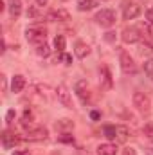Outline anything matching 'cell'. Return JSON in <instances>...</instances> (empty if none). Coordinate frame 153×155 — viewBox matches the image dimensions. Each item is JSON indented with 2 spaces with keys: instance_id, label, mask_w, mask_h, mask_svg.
Masks as SVG:
<instances>
[{
  "instance_id": "44dd1931",
  "label": "cell",
  "mask_w": 153,
  "mask_h": 155,
  "mask_svg": "<svg viewBox=\"0 0 153 155\" xmlns=\"http://www.w3.org/2000/svg\"><path fill=\"white\" fill-rule=\"evenodd\" d=\"M36 54H38V56H41V58H47V56L50 54V49H49V45H47V43L36 45Z\"/></svg>"
},
{
  "instance_id": "d6986e66",
  "label": "cell",
  "mask_w": 153,
  "mask_h": 155,
  "mask_svg": "<svg viewBox=\"0 0 153 155\" xmlns=\"http://www.w3.org/2000/svg\"><path fill=\"white\" fill-rule=\"evenodd\" d=\"M74 128V123L70 119H60L56 123V130H72Z\"/></svg>"
},
{
  "instance_id": "484cf974",
  "label": "cell",
  "mask_w": 153,
  "mask_h": 155,
  "mask_svg": "<svg viewBox=\"0 0 153 155\" xmlns=\"http://www.w3.org/2000/svg\"><path fill=\"white\" fill-rule=\"evenodd\" d=\"M33 119H34L33 112H31L29 108H25V110H24V119H22V123H33Z\"/></svg>"
},
{
  "instance_id": "52a82bcc",
  "label": "cell",
  "mask_w": 153,
  "mask_h": 155,
  "mask_svg": "<svg viewBox=\"0 0 153 155\" xmlns=\"http://www.w3.org/2000/svg\"><path fill=\"white\" fill-rule=\"evenodd\" d=\"M47 137H49V130L45 126H34L27 130V135H25L27 141H45Z\"/></svg>"
},
{
  "instance_id": "5bb4252c",
  "label": "cell",
  "mask_w": 153,
  "mask_h": 155,
  "mask_svg": "<svg viewBox=\"0 0 153 155\" xmlns=\"http://www.w3.org/2000/svg\"><path fill=\"white\" fill-rule=\"evenodd\" d=\"M117 153V146L112 143H105L97 146V155H115Z\"/></svg>"
},
{
  "instance_id": "f546056e",
  "label": "cell",
  "mask_w": 153,
  "mask_h": 155,
  "mask_svg": "<svg viewBox=\"0 0 153 155\" xmlns=\"http://www.w3.org/2000/svg\"><path fill=\"white\" fill-rule=\"evenodd\" d=\"M13 155H31V152L29 150H16Z\"/></svg>"
},
{
  "instance_id": "8fae6325",
  "label": "cell",
  "mask_w": 153,
  "mask_h": 155,
  "mask_svg": "<svg viewBox=\"0 0 153 155\" xmlns=\"http://www.w3.org/2000/svg\"><path fill=\"white\" fill-rule=\"evenodd\" d=\"M20 143V137H16V134H13V132H9V130H5L4 134H2V146L4 148H13L15 144H18Z\"/></svg>"
},
{
  "instance_id": "2e32d148",
  "label": "cell",
  "mask_w": 153,
  "mask_h": 155,
  "mask_svg": "<svg viewBox=\"0 0 153 155\" xmlns=\"http://www.w3.org/2000/svg\"><path fill=\"white\" fill-rule=\"evenodd\" d=\"M76 4L79 11H90V9H94L97 5L96 0H76Z\"/></svg>"
},
{
  "instance_id": "6da1fadb",
  "label": "cell",
  "mask_w": 153,
  "mask_h": 155,
  "mask_svg": "<svg viewBox=\"0 0 153 155\" xmlns=\"http://www.w3.org/2000/svg\"><path fill=\"white\" fill-rule=\"evenodd\" d=\"M25 38H27V41H31V43H34V45H41V43H45V40H47V29L41 27V25L27 27Z\"/></svg>"
},
{
  "instance_id": "8992f818",
  "label": "cell",
  "mask_w": 153,
  "mask_h": 155,
  "mask_svg": "<svg viewBox=\"0 0 153 155\" xmlns=\"http://www.w3.org/2000/svg\"><path fill=\"white\" fill-rule=\"evenodd\" d=\"M45 18H47L49 22H69V20H70V13H69L67 9H63V7H60V9L49 11Z\"/></svg>"
},
{
  "instance_id": "83f0119b",
  "label": "cell",
  "mask_w": 153,
  "mask_h": 155,
  "mask_svg": "<svg viewBox=\"0 0 153 155\" xmlns=\"http://www.w3.org/2000/svg\"><path fill=\"white\" fill-rule=\"evenodd\" d=\"M146 20H148V24L153 25V7H150V9L146 11Z\"/></svg>"
},
{
  "instance_id": "cb8c5ba5",
  "label": "cell",
  "mask_w": 153,
  "mask_h": 155,
  "mask_svg": "<svg viewBox=\"0 0 153 155\" xmlns=\"http://www.w3.org/2000/svg\"><path fill=\"white\" fill-rule=\"evenodd\" d=\"M58 141H60V143H67V144H74V135H70V134H61V135H58Z\"/></svg>"
},
{
  "instance_id": "603a6c76",
  "label": "cell",
  "mask_w": 153,
  "mask_h": 155,
  "mask_svg": "<svg viewBox=\"0 0 153 155\" xmlns=\"http://www.w3.org/2000/svg\"><path fill=\"white\" fill-rule=\"evenodd\" d=\"M58 60L63 61L65 65H72V56L67 54V52H58Z\"/></svg>"
},
{
  "instance_id": "ac0fdd59",
  "label": "cell",
  "mask_w": 153,
  "mask_h": 155,
  "mask_svg": "<svg viewBox=\"0 0 153 155\" xmlns=\"http://www.w3.org/2000/svg\"><path fill=\"white\" fill-rule=\"evenodd\" d=\"M103 134H105V137H106V139L115 141V135H117V126H114V124H106V126L103 128Z\"/></svg>"
},
{
  "instance_id": "3957f363",
  "label": "cell",
  "mask_w": 153,
  "mask_h": 155,
  "mask_svg": "<svg viewBox=\"0 0 153 155\" xmlns=\"http://www.w3.org/2000/svg\"><path fill=\"white\" fill-rule=\"evenodd\" d=\"M119 63H121V69L124 74H135L137 72V65L126 51H119Z\"/></svg>"
},
{
  "instance_id": "7a4b0ae2",
  "label": "cell",
  "mask_w": 153,
  "mask_h": 155,
  "mask_svg": "<svg viewBox=\"0 0 153 155\" xmlns=\"http://www.w3.org/2000/svg\"><path fill=\"white\" fill-rule=\"evenodd\" d=\"M133 107L142 112V114H148L151 110V97L146 94V92H135L133 94Z\"/></svg>"
},
{
  "instance_id": "d6a6232c",
  "label": "cell",
  "mask_w": 153,
  "mask_h": 155,
  "mask_svg": "<svg viewBox=\"0 0 153 155\" xmlns=\"http://www.w3.org/2000/svg\"><path fill=\"white\" fill-rule=\"evenodd\" d=\"M122 155H135V152H133L132 148H126V150H124V153H122Z\"/></svg>"
},
{
  "instance_id": "9a60e30c",
  "label": "cell",
  "mask_w": 153,
  "mask_h": 155,
  "mask_svg": "<svg viewBox=\"0 0 153 155\" xmlns=\"http://www.w3.org/2000/svg\"><path fill=\"white\" fill-rule=\"evenodd\" d=\"M128 135H130V132H128V128L124 126V124H117V135H115V143H126L128 141Z\"/></svg>"
},
{
  "instance_id": "1f68e13d",
  "label": "cell",
  "mask_w": 153,
  "mask_h": 155,
  "mask_svg": "<svg viewBox=\"0 0 153 155\" xmlns=\"http://www.w3.org/2000/svg\"><path fill=\"white\" fill-rule=\"evenodd\" d=\"M114 35H115V33H106L105 40H106V41H114Z\"/></svg>"
},
{
  "instance_id": "9c48e42d",
  "label": "cell",
  "mask_w": 153,
  "mask_h": 155,
  "mask_svg": "<svg viewBox=\"0 0 153 155\" xmlns=\"http://www.w3.org/2000/svg\"><path fill=\"white\" fill-rule=\"evenodd\" d=\"M121 40L124 43H137L141 40L139 35V27H124L122 33H121Z\"/></svg>"
},
{
  "instance_id": "5b68a950",
  "label": "cell",
  "mask_w": 153,
  "mask_h": 155,
  "mask_svg": "<svg viewBox=\"0 0 153 155\" xmlns=\"http://www.w3.org/2000/svg\"><path fill=\"white\" fill-rule=\"evenodd\" d=\"M74 92H76V96L79 97V101L83 105H88L90 103V90H88V85H86L85 79H79L77 81L76 87H74Z\"/></svg>"
},
{
  "instance_id": "ba28073f",
  "label": "cell",
  "mask_w": 153,
  "mask_h": 155,
  "mask_svg": "<svg viewBox=\"0 0 153 155\" xmlns=\"http://www.w3.org/2000/svg\"><path fill=\"white\" fill-rule=\"evenodd\" d=\"M56 97H58V101H60L65 108H72V107H74V105H72L70 92L67 90V87H65V85H60V87L56 88Z\"/></svg>"
},
{
  "instance_id": "836d02e7",
  "label": "cell",
  "mask_w": 153,
  "mask_h": 155,
  "mask_svg": "<svg viewBox=\"0 0 153 155\" xmlns=\"http://www.w3.org/2000/svg\"><path fill=\"white\" fill-rule=\"evenodd\" d=\"M90 117H92V119H99V112H92Z\"/></svg>"
},
{
  "instance_id": "7c38bea8",
  "label": "cell",
  "mask_w": 153,
  "mask_h": 155,
  "mask_svg": "<svg viewBox=\"0 0 153 155\" xmlns=\"http://www.w3.org/2000/svg\"><path fill=\"white\" fill-rule=\"evenodd\" d=\"M24 87H25V78L22 76V74H15L13 79H11V92L18 94V92L24 90Z\"/></svg>"
},
{
  "instance_id": "4316f807",
  "label": "cell",
  "mask_w": 153,
  "mask_h": 155,
  "mask_svg": "<svg viewBox=\"0 0 153 155\" xmlns=\"http://www.w3.org/2000/svg\"><path fill=\"white\" fill-rule=\"evenodd\" d=\"M103 76H105V83H106V87H112V76H110V72H108L106 67H103Z\"/></svg>"
},
{
  "instance_id": "30bf717a",
  "label": "cell",
  "mask_w": 153,
  "mask_h": 155,
  "mask_svg": "<svg viewBox=\"0 0 153 155\" xmlns=\"http://www.w3.org/2000/svg\"><path fill=\"white\" fill-rule=\"evenodd\" d=\"M141 15V7L135 4V2H130V4H124V9H122V16L124 20H133Z\"/></svg>"
},
{
  "instance_id": "ffe728a7",
  "label": "cell",
  "mask_w": 153,
  "mask_h": 155,
  "mask_svg": "<svg viewBox=\"0 0 153 155\" xmlns=\"http://www.w3.org/2000/svg\"><path fill=\"white\" fill-rule=\"evenodd\" d=\"M54 49H56L58 52H65V36L58 35V36L54 38Z\"/></svg>"
},
{
  "instance_id": "f1b7e54d",
  "label": "cell",
  "mask_w": 153,
  "mask_h": 155,
  "mask_svg": "<svg viewBox=\"0 0 153 155\" xmlns=\"http://www.w3.org/2000/svg\"><path fill=\"white\" fill-rule=\"evenodd\" d=\"M13 119H15V110H7V114H5V121H7V123H13Z\"/></svg>"
},
{
  "instance_id": "277c9868",
  "label": "cell",
  "mask_w": 153,
  "mask_h": 155,
  "mask_svg": "<svg viewBox=\"0 0 153 155\" xmlns=\"http://www.w3.org/2000/svg\"><path fill=\"white\" fill-rule=\"evenodd\" d=\"M101 27H112L115 24V11L112 9H101L96 13V18H94Z\"/></svg>"
},
{
  "instance_id": "7402d4cb",
  "label": "cell",
  "mask_w": 153,
  "mask_h": 155,
  "mask_svg": "<svg viewBox=\"0 0 153 155\" xmlns=\"http://www.w3.org/2000/svg\"><path fill=\"white\" fill-rule=\"evenodd\" d=\"M144 72H146V76L153 79V58H150L148 61H144Z\"/></svg>"
},
{
  "instance_id": "e0dca14e",
  "label": "cell",
  "mask_w": 153,
  "mask_h": 155,
  "mask_svg": "<svg viewBox=\"0 0 153 155\" xmlns=\"http://www.w3.org/2000/svg\"><path fill=\"white\" fill-rule=\"evenodd\" d=\"M9 13H11V16L18 18V16L22 15V2H20V0H13L11 5H9Z\"/></svg>"
},
{
  "instance_id": "d4e9b609",
  "label": "cell",
  "mask_w": 153,
  "mask_h": 155,
  "mask_svg": "<svg viewBox=\"0 0 153 155\" xmlns=\"http://www.w3.org/2000/svg\"><path fill=\"white\" fill-rule=\"evenodd\" d=\"M142 132H144V135H146V137H151V139H153V123H151V121L144 124Z\"/></svg>"
},
{
  "instance_id": "4dcf8cb0",
  "label": "cell",
  "mask_w": 153,
  "mask_h": 155,
  "mask_svg": "<svg viewBox=\"0 0 153 155\" xmlns=\"http://www.w3.org/2000/svg\"><path fill=\"white\" fill-rule=\"evenodd\" d=\"M49 4V0H36V5L38 7H43V5H47Z\"/></svg>"
},
{
  "instance_id": "4fadbf2b",
  "label": "cell",
  "mask_w": 153,
  "mask_h": 155,
  "mask_svg": "<svg viewBox=\"0 0 153 155\" xmlns=\"http://www.w3.org/2000/svg\"><path fill=\"white\" fill-rule=\"evenodd\" d=\"M74 52H76L77 58H86L88 54H90V47H88V43H85V41H77L76 47H74Z\"/></svg>"
}]
</instances>
